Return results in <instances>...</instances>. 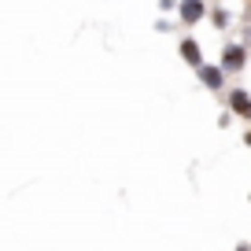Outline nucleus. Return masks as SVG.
I'll use <instances>...</instances> for the list:
<instances>
[{"label": "nucleus", "instance_id": "1", "mask_svg": "<svg viewBox=\"0 0 251 251\" xmlns=\"http://www.w3.org/2000/svg\"><path fill=\"white\" fill-rule=\"evenodd\" d=\"M177 11H181V23L192 26V23H200V19L207 15V4H203V0H181Z\"/></svg>", "mask_w": 251, "mask_h": 251}, {"label": "nucleus", "instance_id": "2", "mask_svg": "<svg viewBox=\"0 0 251 251\" xmlns=\"http://www.w3.org/2000/svg\"><path fill=\"white\" fill-rule=\"evenodd\" d=\"M244 67V45H229L222 55V71H240Z\"/></svg>", "mask_w": 251, "mask_h": 251}, {"label": "nucleus", "instance_id": "3", "mask_svg": "<svg viewBox=\"0 0 251 251\" xmlns=\"http://www.w3.org/2000/svg\"><path fill=\"white\" fill-rule=\"evenodd\" d=\"M200 78H203L207 89H222V81H226V71H222V67H203V63H200Z\"/></svg>", "mask_w": 251, "mask_h": 251}, {"label": "nucleus", "instance_id": "4", "mask_svg": "<svg viewBox=\"0 0 251 251\" xmlns=\"http://www.w3.org/2000/svg\"><path fill=\"white\" fill-rule=\"evenodd\" d=\"M181 59L185 63H192V67H200V63H203V52H200V45L192 37H185L181 41Z\"/></svg>", "mask_w": 251, "mask_h": 251}, {"label": "nucleus", "instance_id": "5", "mask_svg": "<svg viewBox=\"0 0 251 251\" xmlns=\"http://www.w3.org/2000/svg\"><path fill=\"white\" fill-rule=\"evenodd\" d=\"M229 107H233L240 118H248V115H251V100H248V93H244V89H233V96H229Z\"/></svg>", "mask_w": 251, "mask_h": 251}]
</instances>
